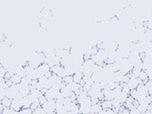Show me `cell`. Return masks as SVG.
Returning a JSON list of instances; mask_svg holds the SVG:
<instances>
[{
    "instance_id": "obj_1",
    "label": "cell",
    "mask_w": 152,
    "mask_h": 114,
    "mask_svg": "<svg viewBox=\"0 0 152 114\" xmlns=\"http://www.w3.org/2000/svg\"><path fill=\"white\" fill-rule=\"evenodd\" d=\"M41 107L45 109V111L47 114H54L55 113V107H56L55 99L48 100L45 104H43Z\"/></svg>"
},
{
    "instance_id": "obj_2",
    "label": "cell",
    "mask_w": 152,
    "mask_h": 114,
    "mask_svg": "<svg viewBox=\"0 0 152 114\" xmlns=\"http://www.w3.org/2000/svg\"><path fill=\"white\" fill-rule=\"evenodd\" d=\"M49 80H50V84H51V86L53 87H58V89H60V85H61V83L63 82V78L62 77L58 76L57 74H54V73H53V75L50 77H49Z\"/></svg>"
},
{
    "instance_id": "obj_3",
    "label": "cell",
    "mask_w": 152,
    "mask_h": 114,
    "mask_svg": "<svg viewBox=\"0 0 152 114\" xmlns=\"http://www.w3.org/2000/svg\"><path fill=\"white\" fill-rule=\"evenodd\" d=\"M127 86L129 87L130 89H137L138 85L143 84V81L140 78H135V77H130L129 80L127 81Z\"/></svg>"
},
{
    "instance_id": "obj_4",
    "label": "cell",
    "mask_w": 152,
    "mask_h": 114,
    "mask_svg": "<svg viewBox=\"0 0 152 114\" xmlns=\"http://www.w3.org/2000/svg\"><path fill=\"white\" fill-rule=\"evenodd\" d=\"M19 93L22 95L23 97H25L26 95L30 94V85L25 84H19Z\"/></svg>"
},
{
    "instance_id": "obj_5",
    "label": "cell",
    "mask_w": 152,
    "mask_h": 114,
    "mask_svg": "<svg viewBox=\"0 0 152 114\" xmlns=\"http://www.w3.org/2000/svg\"><path fill=\"white\" fill-rule=\"evenodd\" d=\"M102 106H101V102L97 104H92L90 107V113H100L102 110Z\"/></svg>"
},
{
    "instance_id": "obj_6",
    "label": "cell",
    "mask_w": 152,
    "mask_h": 114,
    "mask_svg": "<svg viewBox=\"0 0 152 114\" xmlns=\"http://www.w3.org/2000/svg\"><path fill=\"white\" fill-rule=\"evenodd\" d=\"M60 92H61V94H62L63 96L65 97V98H67V97H70L73 91L70 89V87H67V85H66L65 87H62V89H60Z\"/></svg>"
},
{
    "instance_id": "obj_7",
    "label": "cell",
    "mask_w": 152,
    "mask_h": 114,
    "mask_svg": "<svg viewBox=\"0 0 152 114\" xmlns=\"http://www.w3.org/2000/svg\"><path fill=\"white\" fill-rule=\"evenodd\" d=\"M90 59L92 60L93 62L95 63L96 65H98V66H102V67H104L105 66V62L103 61L101 58H100L99 56H98L97 54H95V55H91V57H90Z\"/></svg>"
},
{
    "instance_id": "obj_8",
    "label": "cell",
    "mask_w": 152,
    "mask_h": 114,
    "mask_svg": "<svg viewBox=\"0 0 152 114\" xmlns=\"http://www.w3.org/2000/svg\"><path fill=\"white\" fill-rule=\"evenodd\" d=\"M137 91L138 92H140V93H142V94H144V95H148V90H147V89L145 87V84L143 83V84H139L138 85V87H137Z\"/></svg>"
},
{
    "instance_id": "obj_9",
    "label": "cell",
    "mask_w": 152,
    "mask_h": 114,
    "mask_svg": "<svg viewBox=\"0 0 152 114\" xmlns=\"http://www.w3.org/2000/svg\"><path fill=\"white\" fill-rule=\"evenodd\" d=\"M127 96H128V95H127V93H125V92L122 91L121 93H120V94H118L117 96L115 97V98H116V99H117L118 101H119L120 103H121V104L124 105V104L125 103V101H127Z\"/></svg>"
},
{
    "instance_id": "obj_10",
    "label": "cell",
    "mask_w": 152,
    "mask_h": 114,
    "mask_svg": "<svg viewBox=\"0 0 152 114\" xmlns=\"http://www.w3.org/2000/svg\"><path fill=\"white\" fill-rule=\"evenodd\" d=\"M67 86L70 87V89H71L73 92H74L75 90H77L78 89H80V87H81V85L78 84V83H75L74 81H72L71 83H69V84H67Z\"/></svg>"
},
{
    "instance_id": "obj_11",
    "label": "cell",
    "mask_w": 152,
    "mask_h": 114,
    "mask_svg": "<svg viewBox=\"0 0 152 114\" xmlns=\"http://www.w3.org/2000/svg\"><path fill=\"white\" fill-rule=\"evenodd\" d=\"M101 106H102L103 108H112V104H111V101L110 100H103L101 102Z\"/></svg>"
},
{
    "instance_id": "obj_12",
    "label": "cell",
    "mask_w": 152,
    "mask_h": 114,
    "mask_svg": "<svg viewBox=\"0 0 152 114\" xmlns=\"http://www.w3.org/2000/svg\"><path fill=\"white\" fill-rule=\"evenodd\" d=\"M97 55L104 61V62H105L106 60L107 59V57H108V55H107V51H106L105 50H99L97 52Z\"/></svg>"
},
{
    "instance_id": "obj_13",
    "label": "cell",
    "mask_w": 152,
    "mask_h": 114,
    "mask_svg": "<svg viewBox=\"0 0 152 114\" xmlns=\"http://www.w3.org/2000/svg\"><path fill=\"white\" fill-rule=\"evenodd\" d=\"M137 107H138V109H139L140 111H141V113H145V110H146L147 107H148V104L144 101V102H142V103H140L139 106H138Z\"/></svg>"
},
{
    "instance_id": "obj_14",
    "label": "cell",
    "mask_w": 152,
    "mask_h": 114,
    "mask_svg": "<svg viewBox=\"0 0 152 114\" xmlns=\"http://www.w3.org/2000/svg\"><path fill=\"white\" fill-rule=\"evenodd\" d=\"M30 94L32 95L33 97H34V98H39V97H41L42 95H44L41 92V90H38V89H33V90H30Z\"/></svg>"
},
{
    "instance_id": "obj_15",
    "label": "cell",
    "mask_w": 152,
    "mask_h": 114,
    "mask_svg": "<svg viewBox=\"0 0 152 114\" xmlns=\"http://www.w3.org/2000/svg\"><path fill=\"white\" fill-rule=\"evenodd\" d=\"M83 76H84V75H83L82 72H80V73H74V74L72 75L73 81H74L75 83H78V84H79V83L82 81Z\"/></svg>"
},
{
    "instance_id": "obj_16",
    "label": "cell",
    "mask_w": 152,
    "mask_h": 114,
    "mask_svg": "<svg viewBox=\"0 0 152 114\" xmlns=\"http://www.w3.org/2000/svg\"><path fill=\"white\" fill-rule=\"evenodd\" d=\"M21 78L22 77H20L18 74H13V76L11 77V80H12V82H13V84H20L21 83Z\"/></svg>"
},
{
    "instance_id": "obj_17",
    "label": "cell",
    "mask_w": 152,
    "mask_h": 114,
    "mask_svg": "<svg viewBox=\"0 0 152 114\" xmlns=\"http://www.w3.org/2000/svg\"><path fill=\"white\" fill-rule=\"evenodd\" d=\"M12 102H13V99H10V98H8V97H4L2 99V101H1V104H2L4 107H11Z\"/></svg>"
},
{
    "instance_id": "obj_18",
    "label": "cell",
    "mask_w": 152,
    "mask_h": 114,
    "mask_svg": "<svg viewBox=\"0 0 152 114\" xmlns=\"http://www.w3.org/2000/svg\"><path fill=\"white\" fill-rule=\"evenodd\" d=\"M38 107H41V104H40V102H39V99H37V98H35L34 100H33V104L30 105V109L32 110H34L35 108H37Z\"/></svg>"
},
{
    "instance_id": "obj_19",
    "label": "cell",
    "mask_w": 152,
    "mask_h": 114,
    "mask_svg": "<svg viewBox=\"0 0 152 114\" xmlns=\"http://www.w3.org/2000/svg\"><path fill=\"white\" fill-rule=\"evenodd\" d=\"M139 78L142 80L143 83H145L146 81H148V76H147V73L145 72V70H142V71H141Z\"/></svg>"
},
{
    "instance_id": "obj_20",
    "label": "cell",
    "mask_w": 152,
    "mask_h": 114,
    "mask_svg": "<svg viewBox=\"0 0 152 114\" xmlns=\"http://www.w3.org/2000/svg\"><path fill=\"white\" fill-rule=\"evenodd\" d=\"M141 71L142 70H139V69H136V68H133L132 70L130 71V73H131V77H135V78H139L140 76V73H141Z\"/></svg>"
},
{
    "instance_id": "obj_21",
    "label": "cell",
    "mask_w": 152,
    "mask_h": 114,
    "mask_svg": "<svg viewBox=\"0 0 152 114\" xmlns=\"http://www.w3.org/2000/svg\"><path fill=\"white\" fill-rule=\"evenodd\" d=\"M82 80L84 81V83L85 84H87V85H90V86H91V85L93 84V80L92 78H91V76H86V75H84L82 78Z\"/></svg>"
},
{
    "instance_id": "obj_22",
    "label": "cell",
    "mask_w": 152,
    "mask_h": 114,
    "mask_svg": "<svg viewBox=\"0 0 152 114\" xmlns=\"http://www.w3.org/2000/svg\"><path fill=\"white\" fill-rule=\"evenodd\" d=\"M111 104H112V108H119L120 109V107H121V106H122V104H121L116 98L111 100Z\"/></svg>"
},
{
    "instance_id": "obj_23",
    "label": "cell",
    "mask_w": 152,
    "mask_h": 114,
    "mask_svg": "<svg viewBox=\"0 0 152 114\" xmlns=\"http://www.w3.org/2000/svg\"><path fill=\"white\" fill-rule=\"evenodd\" d=\"M32 83V78L29 76H24L21 78V84H25V85H30Z\"/></svg>"
},
{
    "instance_id": "obj_24",
    "label": "cell",
    "mask_w": 152,
    "mask_h": 114,
    "mask_svg": "<svg viewBox=\"0 0 152 114\" xmlns=\"http://www.w3.org/2000/svg\"><path fill=\"white\" fill-rule=\"evenodd\" d=\"M112 92H113V94H114V96L116 97L118 94H120L121 92H122V86L121 85H118L117 87H115V89H112Z\"/></svg>"
},
{
    "instance_id": "obj_25",
    "label": "cell",
    "mask_w": 152,
    "mask_h": 114,
    "mask_svg": "<svg viewBox=\"0 0 152 114\" xmlns=\"http://www.w3.org/2000/svg\"><path fill=\"white\" fill-rule=\"evenodd\" d=\"M15 110L14 109H13L11 107H4V109H3L2 113L3 114H11V113H15Z\"/></svg>"
},
{
    "instance_id": "obj_26",
    "label": "cell",
    "mask_w": 152,
    "mask_h": 114,
    "mask_svg": "<svg viewBox=\"0 0 152 114\" xmlns=\"http://www.w3.org/2000/svg\"><path fill=\"white\" fill-rule=\"evenodd\" d=\"M33 114H47L45 111V109L43 108L42 107H38L37 108H35L33 111Z\"/></svg>"
},
{
    "instance_id": "obj_27",
    "label": "cell",
    "mask_w": 152,
    "mask_h": 114,
    "mask_svg": "<svg viewBox=\"0 0 152 114\" xmlns=\"http://www.w3.org/2000/svg\"><path fill=\"white\" fill-rule=\"evenodd\" d=\"M20 113H23V114H32L33 113V110L30 109V107H22L20 109Z\"/></svg>"
},
{
    "instance_id": "obj_28",
    "label": "cell",
    "mask_w": 152,
    "mask_h": 114,
    "mask_svg": "<svg viewBox=\"0 0 152 114\" xmlns=\"http://www.w3.org/2000/svg\"><path fill=\"white\" fill-rule=\"evenodd\" d=\"M63 81L66 83V84H69V83H71L73 81V78H72V75H67L63 78Z\"/></svg>"
},
{
    "instance_id": "obj_29",
    "label": "cell",
    "mask_w": 152,
    "mask_h": 114,
    "mask_svg": "<svg viewBox=\"0 0 152 114\" xmlns=\"http://www.w3.org/2000/svg\"><path fill=\"white\" fill-rule=\"evenodd\" d=\"M107 46V43L106 42V41H103V42L99 43V44L97 45V48L99 50H106Z\"/></svg>"
},
{
    "instance_id": "obj_30",
    "label": "cell",
    "mask_w": 152,
    "mask_h": 114,
    "mask_svg": "<svg viewBox=\"0 0 152 114\" xmlns=\"http://www.w3.org/2000/svg\"><path fill=\"white\" fill-rule=\"evenodd\" d=\"M70 113H72V114H76V113H79V105H76V106H74V107H72V108L70 109Z\"/></svg>"
},
{
    "instance_id": "obj_31",
    "label": "cell",
    "mask_w": 152,
    "mask_h": 114,
    "mask_svg": "<svg viewBox=\"0 0 152 114\" xmlns=\"http://www.w3.org/2000/svg\"><path fill=\"white\" fill-rule=\"evenodd\" d=\"M43 87H45V89H50V87H53V86H51V84H50V80H49V78L46 80L45 82L43 83Z\"/></svg>"
},
{
    "instance_id": "obj_32",
    "label": "cell",
    "mask_w": 152,
    "mask_h": 114,
    "mask_svg": "<svg viewBox=\"0 0 152 114\" xmlns=\"http://www.w3.org/2000/svg\"><path fill=\"white\" fill-rule=\"evenodd\" d=\"M34 87L36 89H38V90H41V89H43V84L41 82H39V81H37V82H36V84L34 85Z\"/></svg>"
},
{
    "instance_id": "obj_33",
    "label": "cell",
    "mask_w": 152,
    "mask_h": 114,
    "mask_svg": "<svg viewBox=\"0 0 152 114\" xmlns=\"http://www.w3.org/2000/svg\"><path fill=\"white\" fill-rule=\"evenodd\" d=\"M38 99H39V102H40V104H41V106H42L43 104H45L46 102L48 101V100H47V98H46V96H45V95H42V96H41V97H39V98H38Z\"/></svg>"
},
{
    "instance_id": "obj_34",
    "label": "cell",
    "mask_w": 152,
    "mask_h": 114,
    "mask_svg": "<svg viewBox=\"0 0 152 114\" xmlns=\"http://www.w3.org/2000/svg\"><path fill=\"white\" fill-rule=\"evenodd\" d=\"M145 72L147 73V76H148V80L152 81V68L148 69V70H145Z\"/></svg>"
},
{
    "instance_id": "obj_35",
    "label": "cell",
    "mask_w": 152,
    "mask_h": 114,
    "mask_svg": "<svg viewBox=\"0 0 152 114\" xmlns=\"http://www.w3.org/2000/svg\"><path fill=\"white\" fill-rule=\"evenodd\" d=\"M130 96H132L133 98L135 99V97H136V95H137V89H130V93H129Z\"/></svg>"
},
{
    "instance_id": "obj_36",
    "label": "cell",
    "mask_w": 152,
    "mask_h": 114,
    "mask_svg": "<svg viewBox=\"0 0 152 114\" xmlns=\"http://www.w3.org/2000/svg\"><path fill=\"white\" fill-rule=\"evenodd\" d=\"M6 72H7V70H6V69L4 67H3V66H1V65H0V74L1 75H3V76H4V75H5V73Z\"/></svg>"
},
{
    "instance_id": "obj_37",
    "label": "cell",
    "mask_w": 152,
    "mask_h": 114,
    "mask_svg": "<svg viewBox=\"0 0 152 114\" xmlns=\"http://www.w3.org/2000/svg\"><path fill=\"white\" fill-rule=\"evenodd\" d=\"M82 89H83V90H84V91H88V90H90V85H87V84H85L84 85V86H83L82 87Z\"/></svg>"
},
{
    "instance_id": "obj_38",
    "label": "cell",
    "mask_w": 152,
    "mask_h": 114,
    "mask_svg": "<svg viewBox=\"0 0 152 114\" xmlns=\"http://www.w3.org/2000/svg\"><path fill=\"white\" fill-rule=\"evenodd\" d=\"M5 84H6V86H7V87H9L13 85V82H12V80L11 79H8V80H5Z\"/></svg>"
},
{
    "instance_id": "obj_39",
    "label": "cell",
    "mask_w": 152,
    "mask_h": 114,
    "mask_svg": "<svg viewBox=\"0 0 152 114\" xmlns=\"http://www.w3.org/2000/svg\"><path fill=\"white\" fill-rule=\"evenodd\" d=\"M123 114H130V109L129 108H127V107H125V108L123 109V111H122Z\"/></svg>"
},
{
    "instance_id": "obj_40",
    "label": "cell",
    "mask_w": 152,
    "mask_h": 114,
    "mask_svg": "<svg viewBox=\"0 0 152 114\" xmlns=\"http://www.w3.org/2000/svg\"><path fill=\"white\" fill-rule=\"evenodd\" d=\"M139 102H138V100H136V99H134V101H133V105H134L135 107H138L139 106Z\"/></svg>"
},
{
    "instance_id": "obj_41",
    "label": "cell",
    "mask_w": 152,
    "mask_h": 114,
    "mask_svg": "<svg viewBox=\"0 0 152 114\" xmlns=\"http://www.w3.org/2000/svg\"><path fill=\"white\" fill-rule=\"evenodd\" d=\"M4 106H3L2 104H1V103H0V113H2V111H3V109H4Z\"/></svg>"
},
{
    "instance_id": "obj_42",
    "label": "cell",
    "mask_w": 152,
    "mask_h": 114,
    "mask_svg": "<svg viewBox=\"0 0 152 114\" xmlns=\"http://www.w3.org/2000/svg\"><path fill=\"white\" fill-rule=\"evenodd\" d=\"M2 80H4V76H3V75H1V74H0V82H1Z\"/></svg>"
}]
</instances>
